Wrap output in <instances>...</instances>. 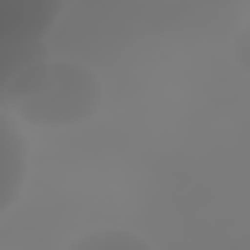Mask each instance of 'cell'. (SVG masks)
Instances as JSON below:
<instances>
[{
	"label": "cell",
	"instance_id": "1",
	"mask_svg": "<svg viewBox=\"0 0 250 250\" xmlns=\"http://www.w3.org/2000/svg\"><path fill=\"white\" fill-rule=\"evenodd\" d=\"M102 102V86L98 78L70 59H43L12 94L8 113L20 125H78L86 121Z\"/></svg>",
	"mask_w": 250,
	"mask_h": 250
},
{
	"label": "cell",
	"instance_id": "2",
	"mask_svg": "<svg viewBox=\"0 0 250 250\" xmlns=\"http://www.w3.org/2000/svg\"><path fill=\"white\" fill-rule=\"evenodd\" d=\"M66 0H0V47L47 43Z\"/></svg>",
	"mask_w": 250,
	"mask_h": 250
},
{
	"label": "cell",
	"instance_id": "3",
	"mask_svg": "<svg viewBox=\"0 0 250 250\" xmlns=\"http://www.w3.org/2000/svg\"><path fill=\"white\" fill-rule=\"evenodd\" d=\"M27 180V137L20 121L0 105V215H8Z\"/></svg>",
	"mask_w": 250,
	"mask_h": 250
},
{
	"label": "cell",
	"instance_id": "4",
	"mask_svg": "<svg viewBox=\"0 0 250 250\" xmlns=\"http://www.w3.org/2000/svg\"><path fill=\"white\" fill-rule=\"evenodd\" d=\"M47 59V43H31V47H0V105L8 109L12 94L20 90V82Z\"/></svg>",
	"mask_w": 250,
	"mask_h": 250
},
{
	"label": "cell",
	"instance_id": "5",
	"mask_svg": "<svg viewBox=\"0 0 250 250\" xmlns=\"http://www.w3.org/2000/svg\"><path fill=\"white\" fill-rule=\"evenodd\" d=\"M74 250H145L148 242L145 238H137V234H129V230H90V234H78L74 242H70Z\"/></svg>",
	"mask_w": 250,
	"mask_h": 250
},
{
	"label": "cell",
	"instance_id": "6",
	"mask_svg": "<svg viewBox=\"0 0 250 250\" xmlns=\"http://www.w3.org/2000/svg\"><path fill=\"white\" fill-rule=\"evenodd\" d=\"M234 55H238L242 70H250V23H246V27H242V35L234 39Z\"/></svg>",
	"mask_w": 250,
	"mask_h": 250
}]
</instances>
